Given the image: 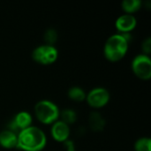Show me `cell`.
Here are the masks:
<instances>
[{
	"label": "cell",
	"instance_id": "obj_1",
	"mask_svg": "<svg viewBox=\"0 0 151 151\" xmlns=\"http://www.w3.org/2000/svg\"><path fill=\"white\" fill-rule=\"evenodd\" d=\"M47 142L44 132L37 127L30 126L18 134L17 148L24 151L42 150Z\"/></svg>",
	"mask_w": 151,
	"mask_h": 151
},
{
	"label": "cell",
	"instance_id": "obj_2",
	"mask_svg": "<svg viewBox=\"0 0 151 151\" xmlns=\"http://www.w3.org/2000/svg\"><path fill=\"white\" fill-rule=\"evenodd\" d=\"M128 41L121 35L115 34L111 35L105 42L104 53L110 61H119L123 58L128 49Z\"/></svg>",
	"mask_w": 151,
	"mask_h": 151
},
{
	"label": "cell",
	"instance_id": "obj_3",
	"mask_svg": "<svg viewBox=\"0 0 151 151\" xmlns=\"http://www.w3.org/2000/svg\"><path fill=\"white\" fill-rule=\"evenodd\" d=\"M35 112L38 120L43 124H52L59 117L58 106L50 100H41L35 106Z\"/></svg>",
	"mask_w": 151,
	"mask_h": 151
},
{
	"label": "cell",
	"instance_id": "obj_4",
	"mask_svg": "<svg viewBox=\"0 0 151 151\" xmlns=\"http://www.w3.org/2000/svg\"><path fill=\"white\" fill-rule=\"evenodd\" d=\"M58 56V50L54 45L42 44L34 49L32 51V58L42 65H50L54 63Z\"/></svg>",
	"mask_w": 151,
	"mask_h": 151
},
{
	"label": "cell",
	"instance_id": "obj_5",
	"mask_svg": "<svg viewBox=\"0 0 151 151\" xmlns=\"http://www.w3.org/2000/svg\"><path fill=\"white\" fill-rule=\"evenodd\" d=\"M132 69L138 78L142 80H150L151 77L150 58L145 54L135 56L132 61Z\"/></svg>",
	"mask_w": 151,
	"mask_h": 151
},
{
	"label": "cell",
	"instance_id": "obj_6",
	"mask_svg": "<svg viewBox=\"0 0 151 151\" xmlns=\"http://www.w3.org/2000/svg\"><path fill=\"white\" fill-rule=\"evenodd\" d=\"M88 104L95 108L104 106L110 100V93L104 88H95L86 95Z\"/></svg>",
	"mask_w": 151,
	"mask_h": 151
},
{
	"label": "cell",
	"instance_id": "obj_7",
	"mask_svg": "<svg viewBox=\"0 0 151 151\" xmlns=\"http://www.w3.org/2000/svg\"><path fill=\"white\" fill-rule=\"evenodd\" d=\"M137 24L136 18L133 14L126 13L120 15L115 22L117 29L121 33H130Z\"/></svg>",
	"mask_w": 151,
	"mask_h": 151
},
{
	"label": "cell",
	"instance_id": "obj_8",
	"mask_svg": "<svg viewBox=\"0 0 151 151\" xmlns=\"http://www.w3.org/2000/svg\"><path fill=\"white\" fill-rule=\"evenodd\" d=\"M50 133L52 137L58 141L64 142L66 141L70 134V128L67 124L61 120H57L52 123V127L50 129Z\"/></svg>",
	"mask_w": 151,
	"mask_h": 151
},
{
	"label": "cell",
	"instance_id": "obj_9",
	"mask_svg": "<svg viewBox=\"0 0 151 151\" xmlns=\"http://www.w3.org/2000/svg\"><path fill=\"white\" fill-rule=\"evenodd\" d=\"M17 140L18 135L8 129L0 132V145L5 149H12L17 147Z\"/></svg>",
	"mask_w": 151,
	"mask_h": 151
},
{
	"label": "cell",
	"instance_id": "obj_10",
	"mask_svg": "<svg viewBox=\"0 0 151 151\" xmlns=\"http://www.w3.org/2000/svg\"><path fill=\"white\" fill-rule=\"evenodd\" d=\"M12 122L16 126L18 130L20 132L21 130H23V129H25V128H27V127L31 126L32 116L30 115L29 112L22 111L18 112L14 116V118L12 119Z\"/></svg>",
	"mask_w": 151,
	"mask_h": 151
},
{
	"label": "cell",
	"instance_id": "obj_11",
	"mask_svg": "<svg viewBox=\"0 0 151 151\" xmlns=\"http://www.w3.org/2000/svg\"><path fill=\"white\" fill-rule=\"evenodd\" d=\"M88 124L92 130L101 131L105 126V119L99 112L92 111L88 116Z\"/></svg>",
	"mask_w": 151,
	"mask_h": 151
},
{
	"label": "cell",
	"instance_id": "obj_12",
	"mask_svg": "<svg viewBox=\"0 0 151 151\" xmlns=\"http://www.w3.org/2000/svg\"><path fill=\"white\" fill-rule=\"evenodd\" d=\"M67 94H68V96L72 100L76 101V102H81L84 99H86V93H85V91L81 88L77 87V86L71 87L69 88Z\"/></svg>",
	"mask_w": 151,
	"mask_h": 151
},
{
	"label": "cell",
	"instance_id": "obj_13",
	"mask_svg": "<svg viewBox=\"0 0 151 151\" xmlns=\"http://www.w3.org/2000/svg\"><path fill=\"white\" fill-rule=\"evenodd\" d=\"M121 6H122V9L126 12L131 14L132 12H134L141 8L142 1L141 0H124L121 3Z\"/></svg>",
	"mask_w": 151,
	"mask_h": 151
},
{
	"label": "cell",
	"instance_id": "obj_14",
	"mask_svg": "<svg viewBox=\"0 0 151 151\" xmlns=\"http://www.w3.org/2000/svg\"><path fill=\"white\" fill-rule=\"evenodd\" d=\"M59 116L61 117V121L65 122V124H72L74 123L77 119L76 112L72 109H65L61 112H59Z\"/></svg>",
	"mask_w": 151,
	"mask_h": 151
},
{
	"label": "cell",
	"instance_id": "obj_15",
	"mask_svg": "<svg viewBox=\"0 0 151 151\" xmlns=\"http://www.w3.org/2000/svg\"><path fill=\"white\" fill-rule=\"evenodd\" d=\"M151 140L149 137H142L135 141L134 150L135 151H150Z\"/></svg>",
	"mask_w": 151,
	"mask_h": 151
},
{
	"label": "cell",
	"instance_id": "obj_16",
	"mask_svg": "<svg viewBox=\"0 0 151 151\" xmlns=\"http://www.w3.org/2000/svg\"><path fill=\"white\" fill-rule=\"evenodd\" d=\"M58 39V34L57 31L53 28H49L44 33V41L46 42L45 44L53 45V43L56 42Z\"/></svg>",
	"mask_w": 151,
	"mask_h": 151
},
{
	"label": "cell",
	"instance_id": "obj_17",
	"mask_svg": "<svg viewBox=\"0 0 151 151\" xmlns=\"http://www.w3.org/2000/svg\"><path fill=\"white\" fill-rule=\"evenodd\" d=\"M142 49L143 51V54L148 55L150 53L151 51V39L150 37H147L146 39H144V41L142 43Z\"/></svg>",
	"mask_w": 151,
	"mask_h": 151
},
{
	"label": "cell",
	"instance_id": "obj_18",
	"mask_svg": "<svg viewBox=\"0 0 151 151\" xmlns=\"http://www.w3.org/2000/svg\"><path fill=\"white\" fill-rule=\"evenodd\" d=\"M63 143H64V147H65L66 151H75V145H74V142L72 140L67 139Z\"/></svg>",
	"mask_w": 151,
	"mask_h": 151
}]
</instances>
